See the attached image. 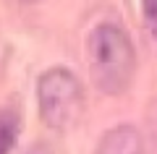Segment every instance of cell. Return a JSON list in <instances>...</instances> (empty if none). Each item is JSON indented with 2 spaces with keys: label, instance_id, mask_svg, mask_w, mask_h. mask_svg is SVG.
I'll return each instance as SVG.
<instances>
[{
  "label": "cell",
  "instance_id": "cell-1",
  "mask_svg": "<svg viewBox=\"0 0 157 154\" xmlns=\"http://www.w3.org/2000/svg\"><path fill=\"white\" fill-rule=\"evenodd\" d=\"M86 68L102 94H123L136 71V52L128 34L115 24L94 26L86 37Z\"/></svg>",
  "mask_w": 157,
  "mask_h": 154
},
{
  "label": "cell",
  "instance_id": "cell-2",
  "mask_svg": "<svg viewBox=\"0 0 157 154\" xmlns=\"http://www.w3.org/2000/svg\"><path fill=\"white\" fill-rule=\"evenodd\" d=\"M39 120L52 131H68L84 110V89L68 68H50L37 81Z\"/></svg>",
  "mask_w": 157,
  "mask_h": 154
},
{
  "label": "cell",
  "instance_id": "cell-3",
  "mask_svg": "<svg viewBox=\"0 0 157 154\" xmlns=\"http://www.w3.org/2000/svg\"><path fill=\"white\" fill-rule=\"evenodd\" d=\"M94 154H144L141 133L134 126H115L102 133Z\"/></svg>",
  "mask_w": 157,
  "mask_h": 154
},
{
  "label": "cell",
  "instance_id": "cell-4",
  "mask_svg": "<svg viewBox=\"0 0 157 154\" xmlns=\"http://www.w3.org/2000/svg\"><path fill=\"white\" fill-rule=\"evenodd\" d=\"M18 136V115L13 110H0V154H8Z\"/></svg>",
  "mask_w": 157,
  "mask_h": 154
},
{
  "label": "cell",
  "instance_id": "cell-5",
  "mask_svg": "<svg viewBox=\"0 0 157 154\" xmlns=\"http://www.w3.org/2000/svg\"><path fill=\"white\" fill-rule=\"evenodd\" d=\"M144 21H147V29L157 37V0L155 3H144Z\"/></svg>",
  "mask_w": 157,
  "mask_h": 154
},
{
  "label": "cell",
  "instance_id": "cell-6",
  "mask_svg": "<svg viewBox=\"0 0 157 154\" xmlns=\"http://www.w3.org/2000/svg\"><path fill=\"white\" fill-rule=\"evenodd\" d=\"M147 123H149V133H152V141L157 144V99L149 105V115H147Z\"/></svg>",
  "mask_w": 157,
  "mask_h": 154
},
{
  "label": "cell",
  "instance_id": "cell-7",
  "mask_svg": "<svg viewBox=\"0 0 157 154\" xmlns=\"http://www.w3.org/2000/svg\"><path fill=\"white\" fill-rule=\"evenodd\" d=\"M24 154H52V149L47 146V144H32Z\"/></svg>",
  "mask_w": 157,
  "mask_h": 154
}]
</instances>
